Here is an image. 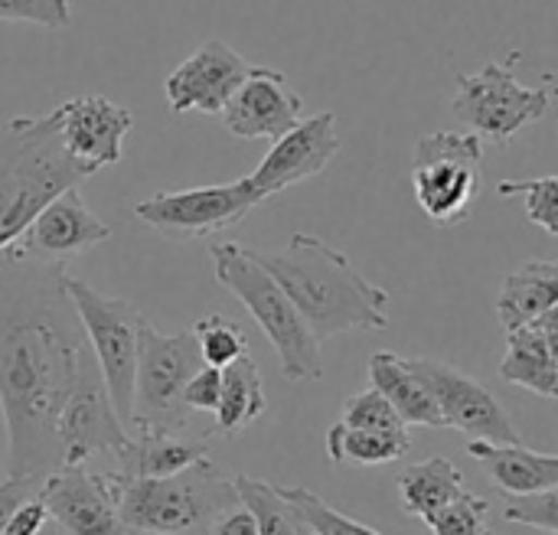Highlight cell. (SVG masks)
I'll list each match as a JSON object with an SVG mask.
<instances>
[{"label":"cell","instance_id":"d590c367","mask_svg":"<svg viewBox=\"0 0 558 535\" xmlns=\"http://www.w3.org/2000/svg\"><path fill=\"white\" fill-rule=\"evenodd\" d=\"M46 520H49V513H46L39 494H33V497H26L23 503L13 507V513H10V520L3 526V535H36Z\"/></svg>","mask_w":558,"mask_h":535},{"label":"cell","instance_id":"9c48e42d","mask_svg":"<svg viewBox=\"0 0 558 535\" xmlns=\"http://www.w3.org/2000/svg\"><path fill=\"white\" fill-rule=\"evenodd\" d=\"M65 291L78 314L88 350L101 369V379L108 386L114 415L128 428L134 415V369H137V337L144 317L131 301L108 297L95 291L88 281L72 275H65Z\"/></svg>","mask_w":558,"mask_h":535},{"label":"cell","instance_id":"484cf974","mask_svg":"<svg viewBox=\"0 0 558 535\" xmlns=\"http://www.w3.org/2000/svg\"><path fill=\"white\" fill-rule=\"evenodd\" d=\"M412 451L409 428L405 431H369V428H350L337 422L327 431V458L333 464H360V467H379L396 464Z\"/></svg>","mask_w":558,"mask_h":535},{"label":"cell","instance_id":"cb8c5ba5","mask_svg":"<svg viewBox=\"0 0 558 535\" xmlns=\"http://www.w3.org/2000/svg\"><path fill=\"white\" fill-rule=\"evenodd\" d=\"M268 412V396L262 373L252 360V353L232 360L222 366V389H219V405H216V431L232 435L239 428H248Z\"/></svg>","mask_w":558,"mask_h":535},{"label":"cell","instance_id":"ba28073f","mask_svg":"<svg viewBox=\"0 0 558 535\" xmlns=\"http://www.w3.org/2000/svg\"><path fill=\"white\" fill-rule=\"evenodd\" d=\"M199 366L203 356L193 330L160 333L144 320L137 337L134 415L128 431H170V435L183 431L190 425L183 389Z\"/></svg>","mask_w":558,"mask_h":535},{"label":"cell","instance_id":"277c9868","mask_svg":"<svg viewBox=\"0 0 558 535\" xmlns=\"http://www.w3.org/2000/svg\"><path fill=\"white\" fill-rule=\"evenodd\" d=\"M216 281L252 314L258 330L268 337V343L278 353L281 376L288 382H317L324 379V350L320 340L311 333L291 297L281 291V284L262 268L255 258V248L235 245V242H216L209 245Z\"/></svg>","mask_w":558,"mask_h":535},{"label":"cell","instance_id":"8992f818","mask_svg":"<svg viewBox=\"0 0 558 535\" xmlns=\"http://www.w3.org/2000/svg\"><path fill=\"white\" fill-rule=\"evenodd\" d=\"M484 141L474 131H432L412 150V193L428 222L451 229L471 219L484 180Z\"/></svg>","mask_w":558,"mask_h":535},{"label":"cell","instance_id":"7c38bea8","mask_svg":"<svg viewBox=\"0 0 558 535\" xmlns=\"http://www.w3.org/2000/svg\"><path fill=\"white\" fill-rule=\"evenodd\" d=\"M128 428L114 415L108 386L101 379V369L92 356V350L82 353L75 386L65 399V409L59 415V448H62V467H82L95 454H111L128 441Z\"/></svg>","mask_w":558,"mask_h":535},{"label":"cell","instance_id":"74e56055","mask_svg":"<svg viewBox=\"0 0 558 535\" xmlns=\"http://www.w3.org/2000/svg\"><path fill=\"white\" fill-rule=\"evenodd\" d=\"M206 535H258V530H255L252 513L239 503V507H232L229 513H222V516L209 526V533Z\"/></svg>","mask_w":558,"mask_h":535},{"label":"cell","instance_id":"44dd1931","mask_svg":"<svg viewBox=\"0 0 558 535\" xmlns=\"http://www.w3.org/2000/svg\"><path fill=\"white\" fill-rule=\"evenodd\" d=\"M468 454L481 461L490 481L504 494H539L558 487V458L530 451L526 445H494V441H468Z\"/></svg>","mask_w":558,"mask_h":535},{"label":"cell","instance_id":"8fae6325","mask_svg":"<svg viewBox=\"0 0 558 535\" xmlns=\"http://www.w3.org/2000/svg\"><path fill=\"white\" fill-rule=\"evenodd\" d=\"M412 373L428 386L445 428H458L468 438L477 441H494V445H523L520 428L513 425L510 412L504 409V402L477 379H471L468 373L438 363V360H409Z\"/></svg>","mask_w":558,"mask_h":535},{"label":"cell","instance_id":"5b68a950","mask_svg":"<svg viewBox=\"0 0 558 535\" xmlns=\"http://www.w3.org/2000/svg\"><path fill=\"white\" fill-rule=\"evenodd\" d=\"M232 507H239L235 484L209 458L170 477H118V516L128 535H206Z\"/></svg>","mask_w":558,"mask_h":535},{"label":"cell","instance_id":"5bb4252c","mask_svg":"<svg viewBox=\"0 0 558 535\" xmlns=\"http://www.w3.org/2000/svg\"><path fill=\"white\" fill-rule=\"evenodd\" d=\"M304 114V98L288 85L284 72L252 65L242 85L219 111L222 127L239 141H278Z\"/></svg>","mask_w":558,"mask_h":535},{"label":"cell","instance_id":"9a60e30c","mask_svg":"<svg viewBox=\"0 0 558 535\" xmlns=\"http://www.w3.org/2000/svg\"><path fill=\"white\" fill-rule=\"evenodd\" d=\"M340 150V131H337V114L320 111L314 118L298 121L291 131H284L278 141H271V150L258 163V170L248 177L255 193L262 199L304 183L330 167V160Z\"/></svg>","mask_w":558,"mask_h":535},{"label":"cell","instance_id":"d4e9b609","mask_svg":"<svg viewBox=\"0 0 558 535\" xmlns=\"http://www.w3.org/2000/svg\"><path fill=\"white\" fill-rule=\"evenodd\" d=\"M461 490H464V474L448 458H428L422 464H412L399 477L402 510L418 516L422 523H428Z\"/></svg>","mask_w":558,"mask_h":535},{"label":"cell","instance_id":"603a6c76","mask_svg":"<svg viewBox=\"0 0 558 535\" xmlns=\"http://www.w3.org/2000/svg\"><path fill=\"white\" fill-rule=\"evenodd\" d=\"M558 307V265L556 262H523L504 278L497 297V320L504 333L539 320Z\"/></svg>","mask_w":558,"mask_h":535},{"label":"cell","instance_id":"f546056e","mask_svg":"<svg viewBox=\"0 0 558 535\" xmlns=\"http://www.w3.org/2000/svg\"><path fill=\"white\" fill-rule=\"evenodd\" d=\"M497 196H523L526 216L533 226H539L546 235H558V180L549 177H533V180H500Z\"/></svg>","mask_w":558,"mask_h":535},{"label":"cell","instance_id":"30bf717a","mask_svg":"<svg viewBox=\"0 0 558 535\" xmlns=\"http://www.w3.org/2000/svg\"><path fill=\"white\" fill-rule=\"evenodd\" d=\"M262 203L265 199L255 193L248 177H242L235 183L154 193L134 203V216L170 242H193L235 229Z\"/></svg>","mask_w":558,"mask_h":535},{"label":"cell","instance_id":"f35d334b","mask_svg":"<svg viewBox=\"0 0 558 535\" xmlns=\"http://www.w3.org/2000/svg\"><path fill=\"white\" fill-rule=\"evenodd\" d=\"M36 535H65V530H62V526H59V523H56V520L49 516V520L43 523V530H39Z\"/></svg>","mask_w":558,"mask_h":535},{"label":"cell","instance_id":"e575fe53","mask_svg":"<svg viewBox=\"0 0 558 535\" xmlns=\"http://www.w3.org/2000/svg\"><path fill=\"white\" fill-rule=\"evenodd\" d=\"M219 389H222V369L203 363V366L190 376V382H186V389H183V405H186L190 412H216V405H219Z\"/></svg>","mask_w":558,"mask_h":535},{"label":"cell","instance_id":"7a4b0ae2","mask_svg":"<svg viewBox=\"0 0 558 535\" xmlns=\"http://www.w3.org/2000/svg\"><path fill=\"white\" fill-rule=\"evenodd\" d=\"M255 258L281 284L320 343L340 333L389 327V291L360 275L356 265L324 239L294 232L284 248L255 252Z\"/></svg>","mask_w":558,"mask_h":535},{"label":"cell","instance_id":"e0dca14e","mask_svg":"<svg viewBox=\"0 0 558 535\" xmlns=\"http://www.w3.org/2000/svg\"><path fill=\"white\" fill-rule=\"evenodd\" d=\"M108 239H111V226L88 209L78 186H69L36 212V219L13 242V248L43 262H69L75 255L98 248Z\"/></svg>","mask_w":558,"mask_h":535},{"label":"cell","instance_id":"4316f807","mask_svg":"<svg viewBox=\"0 0 558 535\" xmlns=\"http://www.w3.org/2000/svg\"><path fill=\"white\" fill-rule=\"evenodd\" d=\"M239 503L252 513L258 535H307L311 526L304 523V516L281 497V490L275 484L255 481L248 474H235L232 477Z\"/></svg>","mask_w":558,"mask_h":535},{"label":"cell","instance_id":"8d00e7d4","mask_svg":"<svg viewBox=\"0 0 558 535\" xmlns=\"http://www.w3.org/2000/svg\"><path fill=\"white\" fill-rule=\"evenodd\" d=\"M39 477H3L0 481V535H3V526L13 513L16 503H23L26 497L39 494Z\"/></svg>","mask_w":558,"mask_h":535},{"label":"cell","instance_id":"836d02e7","mask_svg":"<svg viewBox=\"0 0 558 535\" xmlns=\"http://www.w3.org/2000/svg\"><path fill=\"white\" fill-rule=\"evenodd\" d=\"M0 20L36 23L56 33V29L72 26V3L69 0H0Z\"/></svg>","mask_w":558,"mask_h":535},{"label":"cell","instance_id":"52a82bcc","mask_svg":"<svg viewBox=\"0 0 558 535\" xmlns=\"http://www.w3.org/2000/svg\"><path fill=\"white\" fill-rule=\"evenodd\" d=\"M520 62V52H513L507 62L490 59L477 72H454V98L451 111L481 137L490 144H510L523 127L543 121L553 108L556 88L546 85H523L513 75V65Z\"/></svg>","mask_w":558,"mask_h":535},{"label":"cell","instance_id":"7402d4cb","mask_svg":"<svg viewBox=\"0 0 558 535\" xmlns=\"http://www.w3.org/2000/svg\"><path fill=\"white\" fill-rule=\"evenodd\" d=\"M369 382L376 392L386 396V402L396 409V415L405 425H422V428H445V418L428 392V386L412 373L409 360L399 353L379 350L369 356Z\"/></svg>","mask_w":558,"mask_h":535},{"label":"cell","instance_id":"f1b7e54d","mask_svg":"<svg viewBox=\"0 0 558 535\" xmlns=\"http://www.w3.org/2000/svg\"><path fill=\"white\" fill-rule=\"evenodd\" d=\"M278 490H281V497L304 516V523L317 535H383L376 533L373 526L360 523V520L343 516L337 507H330L324 497H317V494H311L304 487H278Z\"/></svg>","mask_w":558,"mask_h":535},{"label":"cell","instance_id":"d6a6232c","mask_svg":"<svg viewBox=\"0 0 558 535\" xmlns=\"http://www.w3.org/2000/svg\"><path fill=\"white\" fill-rule=\"evenodd\" d=\"M504 520L543 530L546 535L558 533V487L539 490V494H510L504 503Z\"/></svg>","mask_w":558,"mask_h":535},{"label":"cell","instance_id":"4dcf8cb0","mask_svg":"<svg viewBox=\"0 0 558 535\" xmlns=\"http://www.w3.org/2000/svg\"><path fill=\"white\" fill-rule=\"evenodd\" d=\"M487 500L461 490L454 500H448L425 526L435 535H487Z\"/></svg>","mask_w":558,"mask_h":535},{"label":"cell","instance_id":"d6986e66","mask_svg":"<svg viewBox=\"0 0 558 535\" xmlns=\"http://www.w3.org/2000/svg\"><path fill=\"white\" fill-rule=\"evenodd\" d=\"M500 379L520 386L533 396H558V307L539 320L507 333V356L500 363Z\"/></svg>","mask_w":558,"mask_h":535},{"label":"cell","instance_id":"60d3db41","mask_svg":"<svg viewBox=\"0 0 558 535\" xmlns=\"http://www.w3.org/2000/svg\"><path fill=\"white\" fill-rule=\"evenodd\" d=\"M307 535H317V533H314V530H311V533H307Z\"/></svg>","mask_w":558,"mask_h":535},{"label":"cell","instance_id":"6da1fadb","mask_svg":"<svg viewBox=\"0 0 558 535\" xmlns=\"http://www.w3.org/2000/svg\"><path fill=\"white\" fill-rule=\"evenodd\" d=\"M65 262L0 252V415L7 477H46L62 467L59 415L88 350L65 291Z\"/></svg>","mask_w":558,"mask_h":535},{"label":"cell","instance_id":"ab89813d","mask_svg":"<svg viewBox=\"0 0 558 535\" xmlns=\"http://www.w3.org/2000/svg\"><path fill=\"white\" fill-rule=\"evenodd\" d=\"M137 535H160V533H137Z\"/></svg>","mask_w":558,"mask_h":535},{"label":"cell","instance_id":"4fadbf2b","mask_svg":"<svg viewBox=\"0 0 558 535\" xmlns=\"http://www.w3.org/2000/svg\"><path fill=\"white\" fill-rule=\"evenodd\" d=\"M39 500L65 535H128L118 516V474L59 467L43 477Z\"/></svg>","mask_w":558,"mask_h":535},{"label":"cell","instance_id":"1f68e13d","mask_svg":"<svg viewBox=\"0 0 558 535\" xmlns=\"http://www.w3.org/2000/svg\"><path fill=\"white\" fill-rule=\"evenodd\" d=\"M340 422L350 428H369V431H405L409 428L396 415V409L386 402V396L376 389H366V392H356L353 399H347Z\"/></svg>","mask_w":558,"mask_h":535},{"label":"cell","instance_id":"2e32d148","mask_svg":"<svg viewBox=\"0 0 558 535\" xmlns=\"http://www.w3.org/2000/svg\"><path fill=\"white\" fill-rule=\"evenodd\" d=\"M248 62L222 39L203 42L196 52H190L163 82L167 108L173 114H219L232 92L248 75Z\"/></svg>","mask_w":558,"mask_h":535},{"label":"cell","instance_id":"ac0fdd59","mask_svg":"<svg viewBox=\"0 0 558 535\" xmlns=\"http://www.w3.org/2000/svg\"><path fill=\"white\" fill-rule=\"evenodd\" d=\"M56 114L62 147L92 173L124 157V141L134 127V114L124 105L105 95H75L56 105Z\"/></svg>","mask_w":558,"mask_h":535},{"label":"cell","instance_id":"ffe728a7","mask_svg":"<svg viewBox=\"0 0 558 535\" xmlns=\"http://www.w3.org/2000/svg\"><path fill=\"white\" fill-rule=\"evenodd\" d=\"M111 454L118 461L114 474L124 481H137V477H170L209 458V445L206 438L186 441L170 431H131L128 441L114 448Z\"/></svg>","mask_w":558,"mask_h":535},{"label":"cell","instance_id":"3957f363","mask_svg":"<svg viewBox=\"0 0 558 535\" xmlns=\"http://www.w3.org/2000/svg\"><path fill=\"white\" fill-rule=\"evenodd\" d=\"M92 170L69 157L59 137L56 108L46 114H16L0 124V252L10 248L36 212Z\"/></svg>","mask_w":558,"mask_h":535},{"label":"cell","instance_id":"83f0119b","mask_svg":"<svg viewBox=\"0 0 558 535\" xmlns=\"http://www.w3.org/2000/svg\"><path fill=\"white\" fill-rule=\"evenodd\" d=\"M193 337H196V346H199V356L206 366H229L232 360L245 356L248 353V337L239 324H232L229 317L222 314H206L193 324Z\"/></svg>","mask_w":558,"mask_h":535}]
</instances>
